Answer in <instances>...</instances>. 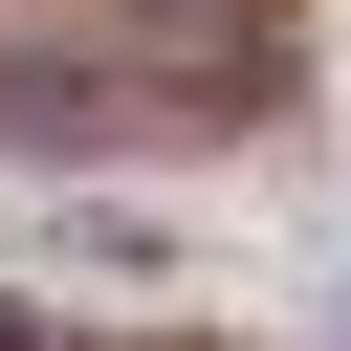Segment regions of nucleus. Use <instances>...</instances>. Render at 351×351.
<instances>
[{
	"label": "nucleus",
	"mask_w": 351,
	"mask_h": 351,
	"mask_svg": "<svg viewBox=\"0 0 351 351\" xmlns=\"http://www.w3.org/2000/svg\"><path fill=\"white\" fill-rule=\"evenodd\" d=\"M0 351H22V329H0Z\"/></svg>",
	"instance_id": "1"
}]
</instances>
